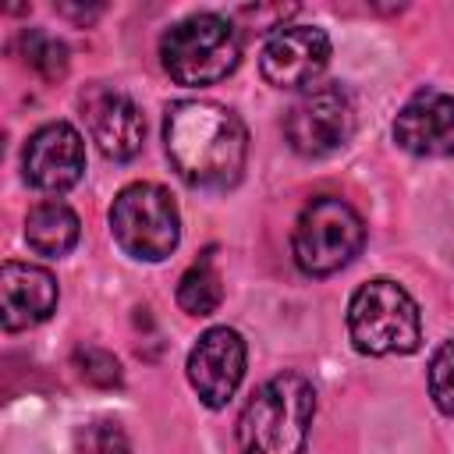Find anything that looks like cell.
I'll return each instance as SVG.
<instances>
[{"instance_id":"12","label":"cell","mask_w":454,"mask_h":454,"mask_svg":"<svg viewBox=\"0 0 454 454\" xmlns=\"http://www.w3.org/2000/svg\"><path fill=\"white\" fill-rule=\"evenodd\" d=\"M394 142L411 156H450L454 153V96L440 89L415 92L394 117Z\"/></svg>"},{"instance_id":"9","label":"cell","mask_w":454,"mask_h":454,"mask_svg":"<svg viewBox=\"0 0 454 454\" xmlns=\"http://www.w3.org/2000/svg\"><path fill=\"white\" fill-rule=\"evenodd\" d=\"M245 358H248L245 340L231 326H213L195 340L184 369H188L192 390L206 408L216 411L234 397V390L245 380Z\"/></svg>"},{"instance_id":"20","label":"cell","mask_w":454,"mask_h":454,"mask_svg":"<svg viewBox=\"0 0 454 454\" xmlns=\"http://www.w3.org/2000/svg\"><path fill=\"white\" fill-rule=\"evenodd\" d=\"M294 11H298V7H280V4H277V7H259V4H255V7H241L238 14H241V18H252L255 28H273V32H277V28H284V18L294 14Z\"/></svg>"},{"instance_id":"8","label":"cell","mask_w":454,"mask_h":454,"mask_svg":"<svg viewBox=\"0 0 454 454\" xmlns=\"http://www.w3.org/2000/svg\"><path fill=\"white\" fill-rule=\"evenodd\" d=\"M330 64V35L316 25H284L270 32L259 53V71L273 89H312Z\"/></svg>"},{"instance_id":"7","label":"cell","mask_w":454,"mask_h":454,"mask_svg":"<svg viewBox=\"0 0 454 454\" xmlns=\"http://www.w3.org/2000/svg\"><path fill=\"white\" fill-rule=\"evenodd\" d=\"M291 149L305 160H323L344 149L355 135V99L340 82L312 85L284 117Z\"/></svg>"},{"instance_id":"5","label":"cell","mask_w":454,"mask_h":454,"mask_svg":"<svg viewBox=\"0 0 454 454\" xmlns=\"http://www.w3.org/2000/svg\"><path fill=\"white\" fill-rule=\"evenodd\" d=\"M365 245V223L351 202L316 195L301 206L291 231V255L305 277H330L344 270Z\"/></svg>"},{"instance_id":"13","label":"cell","mask_w":454,"mask_h":454,"mask_svg":"<svg viewBox=\"0 0 454 454\" xmlns=\"http://www.w3.org/2000/svg\"><path fill=\"white\" fill-rule=\"evenodd\" d=\"M60 287L50 270L35 262H4L0 270V319L4 330H28L53 316Z\"/></svg>"},{"instance_id":"18","label":"cell","mask_w":454,"mask_h":454,"mask_svg":"<svg viewBox=\"0 0 454 454\" xmlns=\"http://www.w3.org/2000/svg\"><path fill=\"white\" fill-rule=\"evenodd\" d=\"M74 369L78 376L89 383V387H99V390H117L124 383V372H121V362L103 351V348H74Z\"/></svg>"},{"instance_id":"16","label":"cell","mask_w":454,"mask_h":454,"mask_svg":"<svg viewBox=\"0 0 454 454\" xmlns=\"http://www.w3.org/2000/svg\"><path fill=\"white\" fill-rule=\"evenodd\" d=\"M18 53H21V60H25L39 78H46V82L64 78V71H67V46H64L57 35L43 32V28H21V35H18Z\"/></svg>"},{"instance_id":"2","label":"cell","mask_w":454,"mask_h":454,"mask_svg":"<svg viewBox=\"0 0 454 454\" xmlns=\"http://www.w3.org/2000/svg\"><path fill=\"white\" fill-rule=\"evenodd\" d=\"M316 415V390L301 372H277L238 415L241 454H301Z\"/></svg>"},{"instance_id":"3","label":"cell","mask_w":454,"mask_h":454,"mask_svg":"<svg viewBox=\"0 0 454 454\" xmlns=\"http://www.w3.org/2000/svg\"><path fill=\"white\" fill-rule=\"evenodd\" d=\"M348 337L358 355H411L422 340L415 298L387 277L362 284L348 305Z\"/></svg>"},{"instance_id":"10","label":"cell","mask_w":454,"mask_h":454,"mask_svg":"<svg viewBox=\"0 0 454 454\" xmlns=\"http://www.w3.org/2000/svg\"><path fill=\"white\" fill-rule=\"evenodd\" d=\"M82 117L89 124L92 142L99 153L114 163H128L142 153L145 142V121L131 96L110 85H89L82 92Z\"/></svg>"},{"instance_id":"19","label":"cell","mask_w":454,"mask_h":454,"mask_svg":"<svg viewBox=\"0 0 454 454\" xmlns=\"http://www.w3.org/2000/svg\"><path fill=\"white\" fill-rule=\"evenodd\" d=\"M429 397L433 404L454 419V340H443L429 358Z\"/></svg>"},{"instance_id":"15","label":"cell","mask_w":454,"mask_h":454,"mask_svg":"<svg viewBox=\"0 0 454 454\" xmlns=\"http://www.w3.org/2000/svg\"><path fill=\"white\" fill-rule=\"evenodd\" d=\"M223 301V280L213 266V259H199L195 266H188L177 280V305L188 316H213Z\"/></svg>"},{"instance_id":"17","label":"cell","mask_w":454,"mask_h":454,"mask_svg":"<svg viewBox=\"0 0 454 454\" xmlns=\"http://www.w3.org/2000/svg\"><path fill=\"white\" fill-rule=\"evenodd\" d=\"M74 454H131V440L117 419H89L74 429Z\"/></svg>"},{"instance_id":"6","label":"cell","mask_w":454,"mask_h":454,"mask_svg":"<svg viewBox=\"0 0 454 454\" xmlns=\"http://www.w3.org/2000/svg\"><path fill=\"white\" fill-rule=\"evenodd\" d=\"M110 234L131 259H167L181 241V216L170 192L153 181H135L121 188L110 206Z\"/></svg>"},{"instance_id":"4","label":"cell","mask_w":454,"mask_h":454,"mask_svg":"<svg viewBox=\"0 0 454 454\" xmlns=\"http://www.w3.org/2000/svg\"><path fill=\"white\" fill-rule=\"evenodd\" d=\"M160 60L177 85H216L241 64V39L220 14H188L163 32Z\"/></svg>"},{"instance_id":"14","label":"cell","mask_w":454,"mask_h":454,"mask_svg":"<svg viewBox=\"0 0 454 454\" xmlns=\"http://www.w3.org/2000/svg\"><path fill=\"white\" fill-rule=\"evenodd\" d=\"M78 234H82L78 213L60 199H43L25 216V241L35 255L60 259L78 245Z\"/></svg>"},{"instance_id":"11","label":"cell","mask_w":454,"mask_h":454,"mask_svg":"<svg viewBox=\"0 0 454 454\" xmlns=\"http://www.w3.org/2000/svg\"><path fill=\"white\" fill-rule=\"evenodd\" d=\"M25 181L39 192H67L82 181L85 170V142L67 121H50L39 131H32L25 153H21Z\"/></svg>"},{"instance_id":"1","label":"cell","mask_w":454,"mask_h":454,"mask_svg":"<svg viewBox=\"0 0 454 454\" xmlns=\"http://www.w3.org/2000/svg\"><path fill=\"white\" fill-rule=\"evenodd\" d=\"M163 145L177 177L192 188L238 184L248 156V131L241 117L213 99H181L167 106Z\"/></svg>"}]
</instances>
